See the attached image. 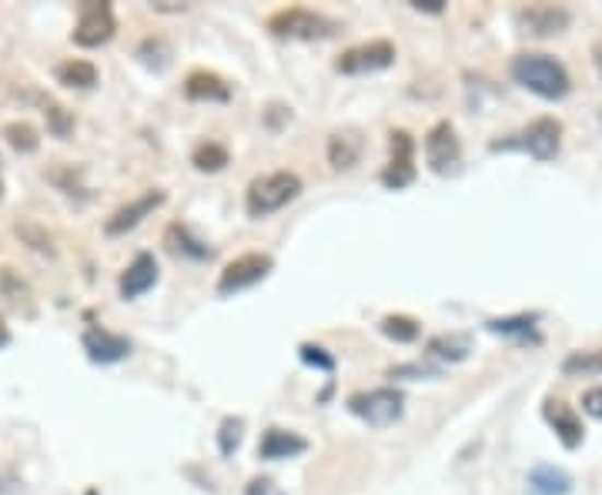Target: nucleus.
<instances>
[{"label": "nucleus", "mask_w": 602, "mask_h": 495, "mask_svg": "<svg viewBox=\"0 0 602 495\" xmlns=\"http://www.w3.org/2000/svg\"><path fill=\"white\" fill-rule=\"evenodd\" d=\"M512 81L542 101H563L573 87L569 71L553 54H519L512 61Z\"/></svg>", "instance_id": "f257e3e1"}, {"label": "nucleus", "mask_w": 602, "mask_h": 495, "mask_svg": "<svg viewBox=\"0 0 602 495\" xmlns=\"http://www.w3.org/2000/svg\"><path fill=\"white\" fill-rule=\"evenodd\" d=\"M302 178L295 172H271V175H261L248 185L245 191V211L251 217H268L282 208H288L298 195H302Z\"/></svg>", "instance_id": "f03ea898"}, {"label": "nucleus", "mask_w": 602, "mask_h": 495, "mask_svg": "<svg viewBox=\"0 0 602 495\" xmlns=\"http://www.w3.org/2000/svg\"><path fill=\"white\" fill-rule=\"evenodd\" d=\"M268 31L282 37V40H328L342 31V24L335 17H328L321 11H308V8H285L279 14L268 17Z\"/></svg>", "instance_id": "7ed1b4c3"}, {"label": "nucleus", "mask_w": 602, "mask_h": 495, "mask_svg": "<svg viewBox=\"0 0 602 495\" xmlns=\"http://www.w3.org/2000/svg\"><path fill=\"white\" fill-rule=\"evenodd\" d=\"M563 144V125L556 118H539L506 141H492V151H526L535 161H553Z\"/></svg>", "instance_id": "20e7f679"}, {"label": "nucleus", "mask_w": 602, "mask_h": 495, "mask_svg": "<svg viewBox=\"0 0 602 495\" xmlns=\"http://www.w3.org/2000/svg\"><path fill=\"white\" fill-rule=\"evenodd\" d=\"M349 412L368 428H389L405 415V396L399 389H371L349 396Z\"/></svg>", "instance_id": "39448f33"}, {"label": "nucleus", "mask_w": 602, "mask_h": 495, "mask_svg": "<svg viewBox=\"0 0 602 495\" xmlns=\"http://www.w3.org/2000/svg\"><path fill=\"white\" fill-rule=\"evenodd\" d=\"M118 31V17H115V8L104 4V0H84L78 8V24H74V34L71 40L78 47H101L115 37Z\"/></svg>", "instance_id": "423d86ee"}, {"label": "nucleus", "mask_w": 602, "mask_h": 495, "mask_svg": "<svg viewBox=\"0 0 602 495\" xmlns=\"http://www.w3.org/2000/svg\"><path fill=\"white\" fill-rule=\"evenodd\" d=\"M396 64V44L392 40H365L355 44L349 50H342L335 58V71L358 78V74H375V71H386Z\"/></svg>", "instance_id": "0eeeda50"}, {"label": "nucleus", "mask_w": 602, "mask_h": 495, "mask_svg": "<svg viewBox=\"0 0 602 495\" xmlns=\"http://www.w3.org/2000/svg\"><path fill=\"white\" fill-rule=\"evenodd\" d=\"M271 268H275V261H271V255H261V251H248V255H238L235 261H228L222 268V274H217V295H238L258 282H264Z\"/></svg>", "instance_id": "6e6552de"}, {"label": "nucleus", "mask_w": 602, "mask_h": 495, "mask_svg": "<svg viewBox=\"0 0 602 495\" xmlns=\"http://www.w3.org/2000/svg\"><path fill=\"white\" fill-rule=\"evenodd\" d=\"M389 164H386V172H381V185H386L389 191H402L415 181V141L409 131L396 128L389 134Z\"/></svg>", "instance_id": "1a4fd4ad"}, {"label": "nucleus", "mask_w": 602, "mask_h": 495, "mask_svg": "<svg viewBox=\"0 0 602 495\" xmlns=\"http://www.w3.org/2000/svg\"><path fill=\"white\" fill-rule=\"evenodd\" d=\"M164 201H168V195H164L161 188H151V191H144L141 198H134L131 204H125V208H118L111 217L104 222V235L107 238H121V235H128V232H134L144 217H151Z\"/></svg>", "instance_id": "9d476101"}, {"label": "nucleus", "mask_w": 602, "mask_h": 495, "mask_svg": "<svg viewBox=\"0 0 602 495\" xmlns=\"http://www.w3.org/2000/svg\"><path fill=\"white\" fill-rule=\"evenodd\" d=\"M462 157V148H459V138H456V128L449 121H439L432 125V131L425 134V161L435 175H449Z\"/></svg>", "instance_id": "9b49d317"}, {"label": "nucleus", "mask_w": 602, "mask_h": 495, "mask_svg": "<svg viewBox=\"0 0 602 495\" xmlns=\"http://www.w3.org/2000/svg\"><path fill=\"white\" fill-rule=\"evenodd\" d=\"M81 345H84V352L94 365H118L131 355V342L125 335L107 332V328H101V325L84 328Z\"/></svg>", "instance_id": "f8f14e48"}, {"label": "nucleus", "mask_w": 602, "mask_h": 495, "mask_svg": "<svg viewBox=\"0 0 602 495\" xmlns=\"http://www.w3.org/2000/svg\"><path fill=\"white\" fill-rule=\"evenodd\" d=\"M308 452V438H302L292 428H268L258 443V459L261 462H282V459H298Z\"/></svg>", "instance_id": "ddd939ff"}, {"label": "nucleus", "mask_w": 602, "mask_h": 495, "mask_svg": "<svg viewBox=\"0 0 602 495\" xmlns=\"http://www.w3.org/2000/svg\"><path fill=\"white\" fill-rule=\"evenodd\" d=\"M154 285H157V261H154V255H147V251H141V255L121 271V279H118V292H121L125 302L141 298V295L151 292Z\"/></svg>", "instance_id": "4468645a"}, {"label": "nucleus", "mask_w": 602, "mask_h": 495, "mask_svg": "<svg viewBox=\"0 0 602 495\" xmlns=\"http://www.w3.org/2000/svg\"><path fill=\"white\" fill-rule=\"evenodd\" d=\"M542 415H545V422L553 425V432L559 435V443L566 446V449H579L582 446V422H579V415L573 412V405H566V402H559V399H545V405H542Z\"/></svg>", "instance_id": "2eb2a0df"}, {"label": "nucleus", "mask_w": 602, "mask_h": 495, "mask_svg": "<svg viewBox=\"0 0 602 495\" xmlns=\"http://www.w3.org/2000/svg\"><path fill=\"white\" fill-rule=\"evenodd\" d=\"M185 97L188 101H211V104H228L232 101V84L214 74V71H191L185 78Z\"/></svg>", "instance_id": "dca6fc26"}, {"label": "nucleus", "mask_w": 602, "mask_h": 495, "mask_svg": "<svg viewBox=\"0 0 602 495\" xmlns=\"http://www.w3.org/2000/svg\"><path fill=\"white\" fill-rule=\"evenodd\" d=\"M526 492L529 495H569L573 492V475L559 465L539 462L526 479Z\"/></svg>", "instance_id": "f3484780"}, {"label": "nucleus", "mask_w": 602, "mask_h": 495, "mask_svg": "<svg viewBox=\"0 0 602 495\" xmlns=\"http://www.w3.org/2000/svg\"><path fill=\"white\" fill-rule=\"evenodd\" d=\"M164 245H168L172 255L188 258V261H208V258H214V248L208 241L194 238V232L188 225H181V222L164 232Z\"/></svg>", "instance_id": "a211bd4d"}, {"label": "nucleus", "mask_w": 602, "mask_h": 495, "mask_svg": "<svg viewBox=\"0 0 602 495\" xmlns=\"http://www.w3.org/2000/svg\"><path fill=\"white\" fill-rule=\"evenodd\" d=\"M362 157V138L358 131H335L332 138H328V164H332L335 172H349L355 168Z\"/></svg>", "instance_id": "6ab92c4d"}, {"label": "nucleus", "mask_w": 602, "mask_h": 495, "mask_svg": "<svg viewBox=\"0 0 602 495\" xmlns=\"http://www.w3.org/2000/svg\"><path fill=\"white\" fill-rule=\"evenodd\" d=\"M535 321L539 311H526V315H509V318H488L485 328L492 335H503V339H519V342H539L535 335Z\"/></svg>", "instance_id": "aec40b11"}, {"label": "nucleus", "mask_w": 602, "mask_h": 495, "mask_svg": "<svg viewBox=\"0 0 602 495\" xmlns=\"http://www.w3.org/2000/svg\"><path fill=\"white\" fill-rule=\"evenodd\" d=\"M519 17H522V24H526L532 34H539V37H545V34H559V31L569 24V11H563V8H529V11H522Z\"/></svg>", "instance_id": "412c9836"}, {"label": "nucleus", "mask_w": 602, "mask_h": 495, "mask_svg": "<svg viewBox=\"0 0 602 495\" xmlns=\"http://www.w3.org/2000/svg\"><path fill=\"white\" fill-rule=\"evenodd\" d=\"M54 78L64 87H74V91H91L97 84V68L91 61H81V58H71V61H61L54 68Z\"/></svg>", "instance_id": "4be33fe9"}, {"label": "nucleus", "mask_w": 602, "mask_h": 495, "mask_svg": "<svg viewBox=\"0 0 602 495\" xmlns=\"http://www.w3.org/2000/svg\"><path fill=\"white\" fill-rule=\"evenodd\" d=\"M228 161H232L228 148L217 144V141H201V144L191 151V164H194L198 172H208V175L228 168Z\"/></svg>", "instance_id": "5701e85b"}, {"label": "nucleus", "mask_w": 602, "mask_h": 495, "mask_svg": "<svg viewBox=\"0 0 602 495\" xmlns=\"http://www.w3.org/2000/svg\"><path fill=\"white\" fill-rule=\"evenodd\" d=\"M378 328H381V335L392 339V342H399V345H412V342H418V335H422V325H418L412 315H386Z\"/></svg>", "instance_id": "b1692460"}, {"label": "nucleus", "mask_w": 602, "mask_h": 495, "mask_svg": "<svg viewBox=\"0 0 602 495\" xmlns=\"http://www.w3.org/2000/svg\"><path fill=\"white\" fill-rule=\"evenodd\" d=\"M40 107H44V118H47V131L54 134V138H61V141H68V134L74 131V115L68 111V107H61L58 101H50V97H37V94H31Z\"/></svg>", "instance_id": "393cba45"}, {"label": "nucleus", "mask_w": 602, "mask_h": 495, "mask_svg": "<svg viewBox=\"0 0 602 495\" xmlns=\"http://www.w3.org/2000/svg\"><path fill=\"white\" fill-rule=\"evenodd\" d=\"M4 141H8L17 154H34V151L40 148L37 128L27 125V121H11V125L4 128Z\"/></svg>", "instance_id": "a878e982"}, {"label": "nucleus", "mask_w": 602, "mask_h": 495, "mask_svg": "<svg viewBox=\"0 0 602 495\" xmlns=\"http://www.w3.org/2000/svg\"><path fill=\"white\" fill-rule=\"evenodd\" d=\"M138 58H141L144 68L164 71V68L172 64V47H168V40H164V37H147V40L138 47Z\"/></svg>", "instance_id": "bb28decb"}, {"label": "nucleus", "mask_w": 602, "mask_h": 495, "mask_svg": "<svg viewBox=\"0 0 602 495\" xmlns=\"http://www.w3.org/2000/svg\"><path fill=\"white\" fill-rule=\"evenodd\" d=\"M428 355L442 362H462L469 355V339L465 335H439L428 342Z\"/></svg>", "instance_id": "cd10ccee"}, {"label": "nucleus", "mask_w": 602, "mask_h": 495, "mask_svg": "<svg viewBox=\"0 0 602 495\" xmlns=\"http://www.w3.org/2000/svg\"><path fill=\"white\" fill-rule=\"evenodd\" d=\"M241 438H245V419L241 415H228L222 422V428H217V452L235 456L238 446H241Z\"/></svg>", "instance_id": "c85d7f7f"}, {"label": "nucleus", "mask_w": 602, "mask_h": 495, "mask_svg": "<svg viewBox=\"0 0 602 495\" xmlns=\"http://www.w3.org/2000/svg\"><path fill=\"white\" fill-rule=\"evenodd\" d=\"M566 375H599L602 372V349L599 352H573L563 362Z\"/></svg>", "instance_id": "c756f323"}, {"label": "nucleus", "mask_w": 602, "mask_h": 495, "mask_svg": "<svg viewBox=\"0 0 602 495\" xmlns=\"http://www.w3.org/2000/svg\"><path fill=\"white\" fill-rule=\"evenodd\" d=\"M298 358H302L305 365L324 372V375L335 372V355H328V349H321V345H315V342H302V345H298Z\"/></svg>", "instance_id": "7c9ffc66"}, {"label": "nucleus", "mask_w": 602, "mask_h": 495, "mask_svg": "<svg viewBox=\"0 0 602 495\" xmlns=\"http://www.w3.org/2000/svg\"><path fill=\"white\" fill-rule=\"evenodd\" d=\"M17 235H21L34 251H40V255H54V241H50V235H47L40 225H34V222H17Z\"/></svg>", "instance_id": "2f4dec72"}, {"label": "nucleus", "mask_w": 602, "mask_h": 495, "mask_svg": "<svg viewBox=\"0 0 602 495\" xmlns=\"http://www.w3.org/2000/svg\"><path fill=\"white\" fill-rule=\"evenodd\" d=\"M386 375L389 378H439L442 372L432 365H422V362H405V365H392Z\"/></svg>", "instance_id": "473e14b6"}, {"label": "nucleus", "mask_w": 602, "mask_h": 495, "mask_svg": "<svg viewBox=\"0 0 602 495\" xmlns=\"http://www.w3.org/2000/svg\"><path fill=\"white\" fill-rule=\"evenodd\" d=\"M245 495H285V492L275 482H271V479H251L248 488H245Z\"/></svg>", "instance_id": "72a5a7b5"}, {"label": "nucleus", "mask_w": 602, "mask_h": 495, "mask_svg": "<svg viewBox=\"0 0 602 495\" xmlns=\"http://www.w3.org/2000/svg\"><path fill=\"white\" fill-rule=\"evenodd\" d=\"M582 412L592 415V419H602V389H589L582 396Z\"/></svg>", "instance_id": "f704fd0d"}, {"label": "nucleus", "mask_w": 602, "mask_h": 495, "mask_svg": "<svg viewBox=\"0 0 602 495\" xmlns=\"http://www.w3.org/2000/svg\"><path fill=\"white\" fill-rule=\"evenodd\" d=\"M21 488V482L4 469V465H0V495H11V492H17Z\"/></svg>", "instance_id": "c9c22d12"}, {"label": "nucleus", "mask_w": 602, "mask_h": 495, "mask_svg": "<svg viewBox=\"0 0 602 495\" xmlns=\"http://www.w3.org/2000/svg\"><path fill=\"white\" fill-rule=\"evenodd\" d=\"M412 8L415 11H425V14H442L446 11L442 0H412Z\"/></svg>", "instance_id": "e433bc0d"}, {"label": "nucleus", "mask_w": 602, "mask_h": 495, "mask_svg": "<svg viewBox=\"0 0 602 495\" xmlns=\"http://www.w3.org/2000/svg\"><path fill=\"white\" fill-rule=\"evenodd\" d=\"M8 345H11V328L0 321V349H8Z\"/></svg>", "instance_id": "4c0bfd02"}, {"label": "nucleus", "mask_w": 602, "mask_h": 495, "mask_svg": "<svg viewBox=\"0 0 602 495\" xmlns=\"http://www.w3.org/2000/svg\"><path fill=\"white\" fill-rule=\"evenodd\" d=\"M0 201H4V178H0Z\"/></svg>", "instance_id": "58836bf2"}, {"label": "nucleus", "mask_w": 602, "mask_h": 495, "mask_svg": "<svg viewBox=\"0 0 602 495\" xmlns=\"http://www.w3.org/2000/svg\"><path fill=\"white\" fill-rule=\"evenodd\" d=\"M87 495H97V492H94V488H87Z\"/></svg>", "instance_id": "ea45409f"}]
</instances>
